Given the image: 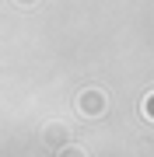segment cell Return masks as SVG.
I'll return each instance as SVG.
<instances>
[{
  "label": "cell",
  "mask_w": 154,
  "mask_h": 157,
  "mask_svg": "<svg viewBox=\"0 0 154 157\" xmlns=\"http://www.w3.org/2000/svg\"><path fill=\"white\" fill-rule=\"evenodd\" d=\"M77 108L84 115H102L105 112V94L102 91H84V94L77 98Z\"/></svg>",
  "instance_id": "1"
},
{
  "label": "cell",
  "mask_w": 154,
  "mask_h": 157,
  "mask_svg": "<svg viewBox=\"0 0 154 157\" xmlns=\"http://www.w3.org/2000/svg\"><path fill=\"white\" fill-rule=\"evenodd\" d=\"M144 115H147L151 122H154V91H151L147 98H144Z\"/></svg>",
  "instance_id": "2"
},
{
  "label": "cell",
  "mask_w": 154,
  "mask_h": 157,
  "mask_svg": "<svg viewBox=\"0 0 154 157\" xmlns=\"http://www.w3.org/2000/svg\"><path fill=\"white\" fill-rule=\"evenodd\" d=\"M60 157H84V150H77V147H67V150H60Z\"/></svg>",
  "instance_id": "3"
},
{
  "label": "cell",
  "mask_w": 154,
  "mask_h": 157,
  "mask_svg": "<svg viewBox=\"0 0 154 157\" xmlns=\"http://www.w3.org/2000/svg\"><path fill=\"white\" fill-rule=\"evenodd\" d=\"M18 4H35V0H18Z\"/></svg>",
  "instance_id": "4"
}]
</instances>
